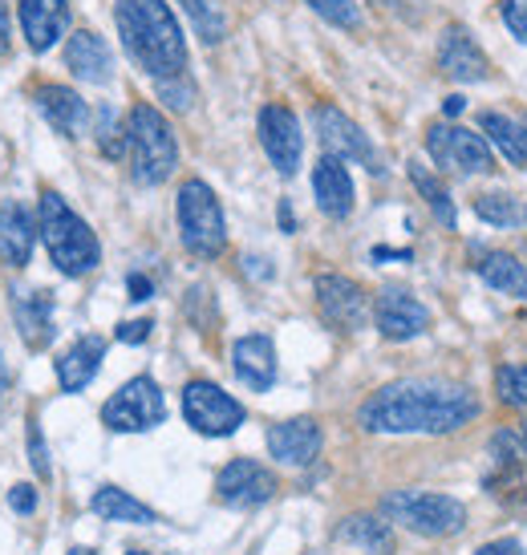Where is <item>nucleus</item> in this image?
<instances>
[{"mask_svg":"<svg viewBox=\"0 0 527 555\" xmlns=\"http://www.w3.org/2000/svg\"><path fill=\"white\" fill-rule=\"evenodd\" d=\"M33 98H37L41 118H46L62 139H81V134H90L93 114L78 90H69V86H41Z\"/></svg>","mask_w":527,"mask_h":555,"instance_id":"obj_15","label":"nucleus"},{"mask_svg":"<svg viewBox=\"0 0 527 555\" xmlns=\"http://www.w3.org/2000/svg\"><path fill=\"white\" fill-rule=\"evenodd\" d=\"M16 16H21V33H25L33 53L53 49L69 29V4L65 0H16Z\"/></svg>","mask_w":527,"mask_h":555,"instance_id":"obj_16","label":"nucleus"},{"mask_svg":"<svg viewBox=\"0 0 527 555\" xmlns=\"http://www.w3.org/2000/svg\"><path fill=\"white\" fill-rule=\"evenodd\" d=\"M382 515L402 524L414 535L426 540H442V535H459L466 527V507L450 494L435 491H394L382 503Z\"/></svg>","mask_w":527,"mask_h":555,"instance_id":"obj_5","label":"nucleus"},{"mask_svg":"<svg viewBox=\"0 0 527 555\" xmlns=\"http://www.w3.org/2000/svg\"><path fill=\"white\" fill-rule=\"evenodd\" d=\"M312 195H317V207L329 219H345L354 211V179H349L342 158L325 155L317 163V170H312Z\"/></svg>","mask_w":527,"mask_h":555,"instance_id":"obj_22","label":"nucleus"},{"mask_svg":"<svg viewBox=\"0 0 527 555\" xmlns=\"http://www.w3.org/2000/svg\"><path fill=\"white\" fill-rule=\"evenodd\" d=\"M280 228H284V232H293V228H296L293 207H288V203H280Z\"/></svg>","mask_w":527,"mask_h":555,"instance_id":"obj_45","label":"nucleus"},{"mask_svg":"<svg viewBox=\"0 0 527 555\" xmlns=\"http://www.w3.org/2000/svg\"><path fill=\"white\" fill-rule=\"evenodd\" d=\"M463 98H459V93H450L447 102H442V114H447V118H459V114H463Z\"/></svg>","mask_w":527,"mask_h":555,"instance_id":"obj_44","label":"nucleus"},{"mask_svg":"<svg viewBox=\"0 0 527 555\" xmlns=\"http://www.w3.org/2000/svg\"><path fill=\"white\" fill-rule=\"evenodd\" d=\"M29 459H33V470L41 478H49V450H46V442H41V430H37V426H29Z\"/></svg>","mask_w":527,"mask_h":555,"instance_id":"obj_38","label":"nucleus"},{"mask_svg":"<svg viewBox=\"0 0 527 555\" xmlns=\"http://www.w3.org/2000/svg\"><path fill=\"white\" fill-rule=\"evenodd\" d=\"M475 216H479L483 223H496V228H515V223H519V207H515L512 195L491 191V195H479V199H475Z\"/></svg>","mask_w":527,"mask_h":555,"instance_id":"obj_32","label":"nucleus"},{"mask_svg":"<svg viewBox=\"0 0 527 555\" xmlns=\"http://www.w3.org/2000/svg\"><path fill=\"white\" fill-rule=\"evenodd\" d=\"M114 25H118L130 62L146 78L171 81L187 74V37L167 0H118Z\"/></svg>","mask_w":527,"mask_h":555,"instance_id":"obj_2","label":"nucleus"},{"mask_svg":"<svg viewBox=\"0 0 527 555\" xmlns=\"http://www.w3.org/2000/svg\"><path fill=\"white\" fill-rule=\"evenodd\" d=\"M216 494L223 507H235V511L264 507L277 494V475L264 463H256V459H232V463L219 470Z\"/></svg>","mask_w":527,"mask_h":555,"instance_id":"obj_12","label":"nucleus"},{"mask_svg":"<svg viewBox=\"0 0 527 555\" xmlns=\"http://www.w3.org/2000/svg\"><path fill=\"white\" fill-rule=\"evenodd\" d=\"M260 146L280 175H296L300 155H305V134H300L293 109L277 106V102L260 109Z\"/></svg>","mask_w":527,"mask_h":555,"instance_id":"obj_14","label":"nucleus"},{"mask_svg":"<svg viewBox=\"0 0 527 555\" xmlns=\"http://www.w3.org/2000/svg\"><path fill=\"white\" fill-rule=\"evenodd\" d=\"M167 417V401L163 389L155 386V377H130L114 398L102 405V422L114 434H142L163 426Z\"/></svg>","mask_w":527,"mask_h":555,"instance_id":"obj_7","label":"nucleus"},{"mask_svg":"<svg viewBox=\"0 0 527 555\" xmlns=\"http://www.w3.org/2000/svg\"><path fill=\"white\" fill-rule=\"evenodd\" d=\"M93 134H98V151L106 158H123L126 155V126L118 122V114L110 106H102L93 114Z\"/></svg>","mask_w":527,"mask_h":555,"instance_id":"obj_31","label":"nucleus"},{"mask_svg":"<svg viewBox=\"0 0 527 555\" xmlns=\"http://www.w3.org/2000/svg\"><path fill=\"white\" fill-rule=\"evenodd\" d=\"M475 272H479L491 288L515 296V300H527V268L507 251H479L475 260Z\"/></svg>","mask_w":527,"mask_h":555,"instance_id":"obj_25","label":"nucleus"},{"mask_svg":"<svg viewBox=\"0 0 527 555\" xmlns=\"http://www.w3.org/2000/svg\"><path fill=\"white\" fill-rule=\"evenodd\" d=\"M479 126H483V134H487V142H491L512 167H519V170L527 167V126L512 122V118H503V114H483Z\"/></svg>","mask_w":527,"mask_h":555,"instance_id":"obj_27","label":"nucleus"},{"mask_svg":"<svg viewBox=\"0 0 527 555\" xmlns=\"http://www.w3.org/2000/svg\"><path fill=\"white\" fill-rule=\"evenodd\" d=\"M312 293H317V309L333 328L342 333H357L370 321V296L365 288L349 276H337V272H321L312 280Z\"/></svg>","mask_w":527,"mask_h":555,"instance_id":"obj_11","label":"nucleus"},{"mask_svg":"<svg viewBox=\"0 0 527 555\" xmlns=\"http://www.w3.org/2000/svg\"><path fill=\"white\" fill-rule=\"evenodd\" d=\"M13 317L21 328V340L29 345L33 353H41L49 340H53V296L49 293H21L13 300Z\"/></svg>","mask_w":527,"mask_h":555,"instance_id":"obj_24","label":"nucleus"},{"mask_svg":"<svg viewBox=\"0 0 527 555\" xmlns=\"http://www.w3.org/2000/svg\"><path fill=\"white\" fill-rule=\"evenodd\" d=\"M410 183L419 186L422 199L430 203V211H435L438 223H442V228H454V203H450V191L438 183L435 175L422 167V163H410Z\"/></svg>","mask_w":527,"mask_h":555,"instance_id":"obj_29","label":"nucleus"},{"mask_svg":"<svg viewBox=\"0 0 527 555\" xmlns=\"http://www.w3.org/2000/svg\"><path fill=\"white\" fill-rule=\"evenodd\" d=\"M337 540L365 547V552H389L394 547V531H389V524L373 519V515H354V519H345L337 527Z\"/></svg>","mask_w":527,"mask_h":555,"instance_id":"obj_28","label":"nucleus"},{"mask_svg":"<svg viewBox=\"0 0 527 555\" xmlns=\"http://www.w3.org/2000/svg\"><path fill=\"white\" fill-rule=\"evenodd\" d=\"M312 126H317V139H321V146H325V155L333 158H349V163H361L365 170H373V175H382V155L373 151L370 134L361 130V126L349 118V114H342L337 106H317L312 109Z\"/></svg>","mask_w":527,"mask_h":555,"instance_id":"obj_10","label":"nucleus"},{"mask_svg":"<svg viewBox=\"0 0 527 555\" xmlns=\"http://www.w3.org/2000/svg\"><path fill=\"white\" fill-rule=\"evenodd\" d=\"M65 65L86 86H106L114 78V53L93 29H74L65 41Z\"/></svg>","mask_w":527,"mask_h":555,"instance_id":"obj_19","label":"nucleus"},{"mask_svg":"<svg viewBox=\"0 0 527 555\" xmlns=\"http://www.w3.org/2000/svg\"><path fill=\"white\" fill-rule=\"evenodd\" d=\"M179 235L183 247L200 260H216L228 247V223H223V207H219L216 191L203 179H187L179 186Z\"/></svg>","mask_w":527,"mask_h":555,"instance_id":"obj_6","label":"nucleus"},{"mask_svg":"<svg viewBox=\"0 0 527 555\" xmlns=\"http://www.w3.org/2000/svg\"><path fill=\"white\" fill-rule=\"evenodd\" d=\"M524 459H527V426H524Z\"/></svg>","mask_w":527,"mask_h":555,"instance_id":"obj_48","label":"nucleus"},{"mask_svg":"<svg viewBox=\"0 0 527 555\" xmlns=\"http://www.w3.org/2000/svg\"><path fill=\"white\" fill-rule=\"evenodd\" d=\"M499 16L519 46H527V0H499Z\"/></svg>","mask_w":527,"mask_h":555,"instance_id":"obj_36","label":"nucleus"},{"mask_svg":"<svg viewBox=\"0 0 527 555\" xmlns=\"http://www.w3.org/2000/svg\"><path fill=\"white\" fill-rule=\"evenodd\" d=\"M130 555H142V552H130Z\"/></svg>","mask_w":527,"mask_h":555,"instance_id":"obj_49","label":"nucleus"},{"mask_svg":"<svg viewBox=\"0 0 527 555\" xmlns=\"http://www.w3.org/2000/svg\"><path fill=\"white\" fill-rule=\"evenodd\" d=\"M179 4H183V13L191 16V25H195V33H200L207 46L223 41L228 25H223V13H219L211 0H179Z\"/></svg>","mask_w":527,"mask_h":555,"instance_id":"obj_30","label":"nucleus"},{"mask_svg":"<svg viewBox=\"0 0 527 555\" xmlns=\"http://www.w3.org/2000/svg\"><path fill=\"white\" fill-rule=\"evenodd\" d=\"M438 65H442V74L454 81L491 78L487 53L475 46V37H471L463 25H447V29H442V41H438Z\"/></svg>","mask_w":527,"mask_h":555,"instance_id":"obj_17","label":"nucleus"},{"mask_svg":"<svg viewBox=\"0 0 527 555\" xmlns=\"http://www.w3.org/2000/svg\"><path fill=\"white\" fill-rule=\"evenodd\" d=\"M33 240H37V223H33L25 203H0V263L9 268H25L33 256Z\"/></svg>","mask_w":527,"mask_h":555,"instance_id":"obj_23","label":"nucleus"},{"mask_svg":"<svg viewBox=\"0 0 527 555\" xmlns=\"http://www.w3.org/2000/svg\"><path fill=\"white\" fill-rule=\"evenodd\" d=\"M126 155H130V179L139 186L167 183L179 167V142L163 109L139 102L126 118Z\"/></svg>","mask_w":527,"mask_h":555,"instance_id":"obj_4","label":"nucleus"},{"mask_svg":"<svg viewBox=\"0 0 527 555\" xmlns=\"http://www.w3.org/2000/svg\"><path fill=\"white\" fill-rule=\"evenodd\" d=\"M305 4L321 21L337 25V29H361V9H357L354 0H305Z\"/></svg>","mask_w":527,"mask_h":555,"instance_id":"obj_34","label":"nucleus"},{"mask_svg":"<svg viewBox=\"0 0 527 555\" xmlns=\"http://www.w3.org/2000/svg\"><path fill=\"white\" fill-rule=\"evenodd\" d=\"M232 365L235 377L248 389H256V393L272 389V382H277V345H272V337L268 333L240 337L232 345Z\"/></svg>","mask_w":527,"mask_h":555,"instance_id":"obj_20","label":"nucleus"},{"mask_svg":"<svg viewBox=\"0 0 527 555\" xmlns=\"http://www.w3.org/2000/svg\"><path fill=\"white\" fill-rule=\"evenodd\" d=\"M373 321H377V333L386 340H414L430 328V309L422 305L419 296L389 284L373 300Z\"/></svg>","mask_w":527,"mask_h":555,"instance_id":"obj_13","label":"nucleus"},{"mask_svg":"<svg viewBox=\"0 0 527 555\" xmlns=\"http://www.w3.org/2000/svg\"><path fill=\"white\" fill-rule=\"evenodd\" d=\"M37 235L46 240L49 260L62 268L65 276H86L102 263V244L90 232V223L57 195V191H41L37 203Z\"/></svg>","mask_w":527,"mask_h":555,"instance_id":"obj_3","label":"nucleus"},{"mask_svg":"<svg viewBox=\"0 0 527 555\" xmlns=\"http://www.w3.org/2000/svg\"><path fill=\"white\" fill-rule=\"evenodd\" d=\"M499 398L527 414V365H499L496 373Z\"/></svg>","mask_w":527,"mask_h":555,"instance_id":"obj_33","label":"nucleus"},{"mask_svg":"<svg viewBox=\"0 0 527 555\" xmlns=\"http://www.w3.org/2000/svg\"><path fill=\"white\" fill-rule=\"evenodd\" d=\"M13 49V21H9V0H0V57Z\"/></svg>","mask_w":527,"mask_h":555,"instance_id":"obj_41","label":"nucleus"},{"mask_svg":"<svg viewBox=\"0 0 527 555\" xmlns=\"http://www.w3.org/2000/svg\"><path fill=\"white\" fill-rule=\"evenodd\" d=\"M183 417L191 430L207 434V438H228L244 426V405L232 393H223L216 382H187Z\"/></svg>","mask_w":527,"mask_h":555,"instance_id":"obj_8","label":"nucleus"},{"mask_svg":"<svg viewBox=\"0 0 527 555\" xmlns=\"http://www.w3.org/2000/svg\"><path fill=\"white\" fill-rule=\"evenodd\" d=\"M9 507H13L16 515H33V511H37V491H33L29 482L13 487V491H9Z\"/></svg>","mask_w":527,"mask_h":555,"instance_id":"obj_40","label":"nucleus"},{"mask_svg":"<svg viewBox=\"0 0 527 555\" xmlns=\"http://www.w3.org/2000/svg\"><path fill=\"white\" fill-rule=\"evenodd\" d=\"M158 86V98L167 102L171 109H191V102H195V86H191V78H171V81H155Z\"/></svg>","mask_w":527,"mask_h":555,"instance_id":"obj_35","label":"nucleus"},{"mask_svg":"<svg viewBox=\"0 0 527 555\" xmlns=\"http://www.w3.org/2000/svg\"><path fill=\"white\" fill-rule=\"evenodd\" d=\"M93 515H102L110 524H158V515L142 499L134 494L118 491V487H102V491L93 494Z\"/></svg>","mask_w":527,"mask_h":555,"instance_id":"obj_26","label":"nucleus"},{"mask_svg":"<svg viewBox=\"0 0 527 555\" xmlns=\"http://www.w3.org/2000/svg\"><path fill=\"white\" fill-rule=\"evenodd\" d=\"M102 357H106V337L86 333V337L74 340L62 353V361H57V382H62L65 393H81L90 386L98 370H102Z\"/></svg>","mask_w":527,"mask_h":555,"instance_id":"obj_21","label":"nucleus"},{"mask_svg":"<svg viewBox=\"0 0 527 555\" xmlns=\"http://www.w3.org/2000/svg\"><path fill=\"white\" fill-rule=\"evenodd\" d=\"M69 555H93V552H90V547H74Z\"/></svg>","mask_w":527,"mask_h":555,"instance_id":"obj_46","label":"nucleus"},{"mask_svg":"<svg viewBox=\"0 0 527 555\" xmlns=\"http://www.w3.org/2000/svg\"><path fill=\"white\" fill-rule=\"evenodd\" d=\"M151 328H155V321H126V324H118L114 337L123 340V345H142V340L151 337Z\"/></svg>","mask_w":527,"mask_h":555,"instance_id":"obj_39","label":"nucleus"},{"mask_svg":"<svg viewBox=\"0 0 527 555\" xmlns=\"http://www.w3.org/2000/svg\"><path fill=\"white\" fill-rule=\"evenodd\" d=\"M524 126H527V118H524Z\"/></svg>","mask_w":527,"mask_h":555,"instance_id":"obj_50","label":"nucleus"},{"mask_svg":"<svg viewBox=\"0 0 527 555\" xmlns=\"http://www.w3.org/2000/svg\"><path fill=\"white\" fill-rule=\"evenodd\" d=\"M475 555H524V547L515 540H496V543H487V547H479Z\"/></svg>","mask_w":527,"mask_h":555,"instance_id":"obj_43","label":"nucleus"},{"mask_svg":"<svg viewBox=\"0 0 527 555\" xmlns=\"http://www.w3.org/2000/svg\"><path fill=\"white\" fill-rule=\"evenodd\" d=\"M126 288H130V300H151V293H155V284H151V280L146 276H139V272H134V276L126 280Z\"/></svg>","mask_w":527,"mask_h":555,"instance_id":"obj_42","label":"nucleus"},{"mask_svg":"<svg viewBox=\"0 0 527 555\" xmlns=\"http://www.w3.org/2000/svg\"><path fill=\"white\" fill-rule=\"evenodd\" d=\"M389 13L402 16L406 25H419L422 16H426V0H382Z\"/></svg>","mask_w":527,"mask_h":555,"instance_id":"obj_37","label":"nucleus"},{"mask_svg":"<svg viewBox=\"0 0 527 555\" xmlns=\"http://www.w3.org/2000/svg\"><path fill=\"white\" fill-rule=\"evenodd\" d=\"M479 417V398L459 382L406 377L361 401L357 422L370 434H450Z\"/></svg>","mask_w":527,"mask_h":555,"instance_id":"obj_1","label":"nucleus"},{"mask_svg":"<svg viewBox=\"0 0 527 555\" xmlns=\"http://www.w3.org/2000/svg\"><path fill=\"white\" fill-rule=\"evenodd\" d=\"M0 401H4V370H0Z\"/></svg>","mask_w":527,"mask_h":555,"instance_id":"obj_47","label":"nucleus"},{"mask_svg":"<svg viewBox=\"0 0 527 555\" xmlns=\"http://www.w3.org/2000/svg\"><path fill=\"white\" fill-rule=\"evenodd\" d=\"M426 151H430L438 167L454 170V175H487V170H496L487 139L475 134V130H466V126H430L426 130Z\"/></svg>","mask_w":527,"mask_h":555,"instance_id":"obj_9","label":"nucleus"},{"mask_svg":"<svg viewBox=\"0 0 527 555\" xmlns=\"http://www.w3.org/2000/svg\"><path fill=\"white\" fill-rule=\"evenodd\" d=\"M268 454L284 466H309L321 454V426L312 417H288L268 430Z\"/></svg>","mask_w":527,"mask_h":555,"instance_id":"obj_18","label":"nucleus"}]
</instances>
